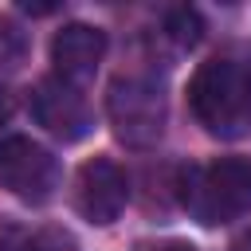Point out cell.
Returning a JSON list of instances; mask_svg holds the SVG:
<instances>
[{
    "mask_svg": "<svg viewBox=\"0 0 251 251\" xmlns=\"http://www.w3.org/2000/svg\"><path fill=\"white\" fill-rule=\"evenodd\" d=\"M153 251H196L192 243H180V239H169V243H161V247H153Z\"/></svg>",
    "mask_w": 251,
    "mask_h": 251,
    "instance_id": "obj_12",
    "label": "cell"
},
{
    "mask_svg": "<svg viewBox=\"0 0 251 251\" xmlns=\"http://www.w3.org/2000/svg\"><path fill=\"white\" fill-rule=\"evenodd\" d=\"M106 55V31L94 27V24H67L55 31L51 39V63H55V75L71 86L94 78L98 63Z\"/></svg>",
    "mask_w": 251,
    "mask_h": 251,
    "instance_id": "obj_7",
    "label": "cell"
},
{
    "mask_svg": "<svg viewBox=\"0 0 251 251\" xmlns=\"http://www.w3.org/2000/svg\"><path fill=\"white\" fill-rule=\"evenodd\" d=\"M0 188L24 204H47L59 188V161L31 137L0 141Z\"/></svg>",
    "mask_w": 251,
    "mask_h": 251,
    "instance_id": "obj_4",
    "label": "cell"
},
{
    "mask_svg": "<svg viewBox=\"0 0 251 251\" xmlns=\"http://www.w3.org/2000/svg\"><path fill=\"white\" fill-rule=\"evenodd\" d=\"M165 31H169L180 47H196V43H200V31H204L200 12H196V8H173L169 20H165Z\"/></svg>",
    "mask_w": 251,
    "mask_h": 251,
    "instance_id": "obj_8",
    "label": "cell"
},
{
    "mask_svg": "<svg viewBox=\"0 0 251 251\" xmlns=\"http://www.w3.org/2000/svg\"><path fill=\"white\" fill-rule=\"evenodd\" d=\"M231 251H251V235H243V239H239V243H235Z\"/></svg>",
    "mask_w": 251,
    "mask_h": 251,
    "instance_id": "obj_13",
    "label": "cell"
},
{
    "mask_svg": "<svg viewBox=\"0 0 251 251\" xmlns=\"http://www.w3.org/2000/svg\"><path fill=\"white\" fill-rule=\"evenodd\" d=\"M8 118H12V94L8 86H0V126H8Z\"/></svg>",
    "mask_w": 251,
    "mask_h": 251,
    "instance_id": "obj_11",
    "label": "cell"
},
{
    "mask_svg": "<svg viewBox=\"0 0 251 251\" xmlns=\"http://www.w3.org/2000/svg\"><path fill=\"white\" fill-rule=\"evenodd\" d=\"M24 251H75V239L63 231H39Z\"/></svg>",
    "mask_w": 251,
    "mask_h": 251,
    "instance_id": "obj_10",
    "label": "cell"
},
{
    "mask_svg": "<svg viewBox=\"0 0 251 251\" xmlns=\"http://www.w3.org/2000/svg\"><path fill=\"white\" fill-rule=\"evenodd\" d=\"M24 55H27V35L20 31V24L0 16V67H20Z\"/></svg>",
    "mask_w": 251,
    "mask_h": 251,
    "instance_id": "obj_9",
    "label": "cell"
},
{
    "mask_svg": "<svg viewBox=\"0 0 251 251\" xmlns=\"http://www.w3.org/2000/svg\"><path fill=\"white\" fill-rule=\"evenodd\" d=\"M106 118L122 145L129 149L157 145L169 122V102L161 82L149 75H118L106 90Z\"/></svg>",
    "mask_w": 251,
    "mask_h": 251,
    "instance_id": "obj_3",
    "label": "cell"
},
{
    "mask_svg": "<svg viewBox=\"0 0 251 251\" xmlns=\"http://www.w3.org/2000/svg\"><path fill=\"white\" fill-rule=\"evenodd\" d=\"M192 118L224 141L251 133V59L216 55L204 59L188 78Z\"/></svg>",
    "mask_w": 251,
    "mask_h": 251,
    "instance_id": "obj_1",
    "label": "cell"
},
{
    "mask_svg": "<svg viewBox=\"0 0 251 251\" xmlns=\"http://www.w3.org/2000/svg\"><path fill=\"white\" fill-rule=\"evenodd\" d=\"M27 110H31V118H35L51 137H59V141H67V145H71V141H82V137L94 129V118H90V106H86L82 90L71 86V82H63L59 75H47V78H39V82L31 86Z\"/></svg>",
    "mask_w": 251,
    "mask_h": 251,
    "instance_id": "obj_5",
    "label": "cell"
},
{
    "mask_svg": "<svg viewBox=\"0 0 251 251\" xmlns=\"http://www.w3.org/2000/svg\"><path fill=\"white\" fill-rule=\"evenodd\" d=\"M176 196L180 208L204 227L243 220L251 212V161L216 157L208 165H188L176 176Z\"/></svg>",
    "mask_w": 251,
    "mask_h": 251,
    "instance_id": "obj_2",
    "label": "cell"
},
{
    "mask_svg": "<svg viewBox=\"0 0 251 251\" xmlns=\"http://www.w3.org/2000/svg\"><path fill=\"white\" fill-rule=\"evenodd\" d=\"M75 212L94 224V227H106L122 216L126 200H129V180L126 173L110 161V157H90L78 173H75Z\"/></svg>",
    "mask_w": 251,
    "mask_h": 251,
    "instance_id": "obj_6",
    "label": "cell"
}]
</instances>
